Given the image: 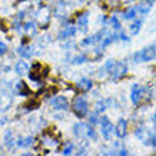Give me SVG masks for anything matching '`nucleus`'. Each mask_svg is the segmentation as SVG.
<instances>
[{
    "label": "nucleus",
    "mask_w": 156,
    "mask_h": 156,
    "mask_svg": "<svg viewBox=\"0 0 156 156\" xmlns=\"http://www.w3.org/2000/svg\"><path fill=\"white\" fill-rule=\"evenodd\" d=\"M126 73H128V64H126V62L116 61L115 62V67L112 68L109 77H111L112 81H118V80H121L123 75H126Z\"/></svg>",
    "instance_id": "423d86ee"
},
{
    "label": "nucleus",
    "mask_w": 156,
    "mask_h": 156,
    "mask_svg": "<svg viewBox=\"0 0 156 156\" xmlns=\"http://www.w3.org/2000/svg\"><path fill=\"white\" fill-rule=\"evenodd\" d=\"M132 60H133V62H149L155 60V44L148 45V47L136 51L132 55Z\"/></svg>",
    "instance_id": "f03ea898"
},
{
    "label": "nucleus",
    "mask_w": 156,
    "mask_h": 156,
    "mask_svg": "<svg viewBox=\"0 0 156 156\" xmlns=\"http://www.w3.org/2000/svg\"><path fill=\"white\" fill-rule=\"evenodd\" d=\"M87 138H90L91 140H97L98 139V133L95 132V129L92 128V125H88V128H87Z\"/></svg>",
    "instance_id": "cd10ccee"
},
{
    "label": "nucleus",
    "mask_w": 156,
    "mask_h": 156,
    "mask_svg": "<svg viewBox=\"0 0 156 156\" xmlns=\"http://www.w3.org/2000/svg\"><path fill=\"white\" fill-rule=\"evenodd\" d=\"M3 140H4V145H6V148H7V149H13V148H14V145H16V138H14L13 131L7 129V131L4 132Z\"/></svg>",
    "instance_id": "a211bd4d"
},
{
    "label": "nucleus",
    "mask_w": 156,
    "mask_h": 156,
    "mask_svg": "<svg viewBox=\"0 0 156 156\" xmlns=\"http://www.w3.org/2000/svg\"><path fill=\"white\" fill-rule=\"evenodd\" d=\"M111 2H112V3H115V4H118V2H119V0H111Z\"/></svg>",
    "instance_id": "f704fd0d"
},
{
    "label": "nucleus",
    "mask_w": 156,
    "mask_h": 156,
    "mask_svg": "<svg viewBox=\"0 0 156 156\" xmlns=\"http://www.w3.org/2000/svg\"><path fill=\"white\" fill-rule=\"evenodd\" d=\"M99 126H101V135H102V138L109 142L112 139V136L115 135V126L112 125L109 118L105 115L99 118Z\"/></svg>",
    "instance_id": "7ed1b4c3"
},
{
    "label": "nucleus",
    "mask_w": 156,
    "mask_h": 156,
    "mask_svg": "<svg viewBox=\"0 0 156 156\" xmlns=\"http://www.w3.org/2000/svg\"><path fill=\"white\" fill-rule=\"evenodd\" d=\"M133 135H135L139 140H142V142H144V140H146L149 136L152 135V132L149 131L146 126H138L135 131H133Z\"/></svg>",
    "instance_id": "4468645a"
},
{
    "label": "nucleus",
    "mask_w": 156,
    "mask_h": 156,
    "mask_svg": "<svg viewBox=\"0 0 156 156\" xmlns=\"http://www.w3.org/2000/svg\"><path fill=\"white\" fill-rule=\"evenodd\" d=\"M88 122H90V125H98V123H99L98 114H97V112L90 114V116H88Z\"/></svg>",
    "instance_id": "7c9ffc66"
},
{
    "label": "nucleus",
    "mask_w": 156,
    "mask_h": 156,
    "mask_svg": "<svg viewBox=\"0 0 156 156\" xmlns=\"http://www.w3.org/2000/svg\"><path fill=\"white\" fill-rule=\"evenodd\" d=\"M34 144V138L33 136H20L16 139L17 148H30Z\"/></svg>",
    "instance_id": "6ab92c4d"
},
{
    "label": "nucleus",
    "mask_w": 156,
    "mask_h": 156,
    "mask_svg": "<svg viewBox=\"0 0 156 156\" xmlns=\"http://www.w3.org/2000/svg\"><path fill=\"white\" fill-rule=\"evenodd\" d=\"M87 60H88V57H87L85 54H80V55H75L74 58H73V64L74 66H81V64H84V62H87Z\"/></svg>",
    "instance_id": "a878e982"
},
{
    "label": "nucleus",
    "mask_w": 156,
    "mask_h": 156,
    "mask_svg": "<svg viewBox=\"0 0 156 156\" xmlns=\"http://www.w3.org/2000/svg\"><path fill=\"white\" fill-rule=\"evenodd\" d=\"M115 60H114V58H109V60H107V61H105V64H104V68H105V71H107L108 73V75L111 74V71H112V68H114V67H115Z\"/></svg>",
    "instance_id": "bb28decb"
},
{
    "label": "nucleus",
    "mask_w": 156,
    "mask_h": 156,
    "mask_svg": "<svg viewBox=\"0 0 156 156\" xmlns=\"http://www.w3.org/2000/svg\"><path fill=\"white\" fill-rule=\"evenodd\" d=\"M138 6H132V7L126 9V10H123L121 13V17H122L123 20H135L136 17H138Z\"/></svg>",
    "instance_id": "2eb2a0df"
},
{
    "label": "nucleus",
    "mask_w": 156,
    "mask_h": 156,
    "mask_svg": "<svg viewBox=\"0 0 156 156\" xmlns=\"http://www.w3.org/2000/svg\"><path fill=\"white\" fill-rule=\"evenodd\" d=\"M14 71H16V74L19 75H26L30 73V66L29 62L24 61V60H19L16 62V66H14Z\"/></svg>",
    "instance_id": "ddd939ff"
},
{
    "label": "nucleus",
    "mask_w": 156,
    "mask_h": 156,
    "mask_svg": "<svg viewBox=\"0 0 156 156\" xmlns=\"http://www.w3.org/2000/svg\"><path fill=\"white\" fill-rule=\"evenodd\" d=\"M87 128H88L87 123L75 122L74 125H73V133L77 136L78 139H84V138H87Z\"/></svg>",
    "instance_id": "f8f14e48"
},
{
    "label": "nucleus",
    "mask_w": 156,
    "mask_h": 156,
    "mask_svg": "<svg viewBox=\"0 0 156 156\" xmlns=\"http://www.w3.org/2000/svg\"><path fill=\"white\" fill-rule=\"evenodd\" d=\"M126 133H128V121L125 118H121L115 126V135L119 139H123L126 136Z\"/></svg>",
    "instance_id": "9b49d317"
},
{
    "label": "nucleus",
    "mask_w": 156,
    "mask_h": 156,
    "mask_svg": "<svg viewBox=\"0 0 156 156\" xmlns=\"http://www.w3.org/2000/svg\"><path fill=\"white\" fill-rule=\"evenodd\" d=\"M109 26H111L114 31H119V30H122V24H121V20H119L116 16H112L109 17Z\"/></svg>",
    "instance_id": "5701e85b"
},
{
    "label": "nucleus",
    "mask_w": 156,
    "mask_h": 156,
    "mask_svg": "<svg viewBox=\"0 0 156 156\" xmlns=\"http://www.w3.org/2000/svg\"><path fill=\"white\" fill-rule=\"evenodd\" d=\"M111 105H112V98H101L95 102L94 109H95V112L99 115V114H104V112L107 111Z\"/></svg>",
    "instance_id": "9d476101"
},
{
    "label": "nucleus",
    "mask_w": 156,
    "mask_h": 156,
    "mask_svg": "<svg viewBox=\"0 0 156 156\" xmlns=\"http://www.w3.org/2000/svg\"><path fill=\"white\" fill-rule=\"evenodd\" d=\"M153 2L155 0H148V2H142L140 4H138V13L142 14V16H146L151 12V9H152Z\"/></svg>",
    "instance_id": "aec40b11"
},
{
    "label": "nucleus",
    "mask_w": 156,
    "mask_h": 156,
    "mask_svg": "<svg viewBox=\"0 0 156 156\" xmlns=\"http://www.w3.org/2000/svg\"><path fill=\"white\" fill-rule=\"evenodd\" d=\"M75 34H77V27L73 24H68V26H64L61 30H60V33H58V40H70V38L75 37Z\"/></svg>",
    "instance_id": "0eeeda50"
},
{
    "label": "nucleus",
    "mask_w": 156,
    "mask_h": 156,
    "mask_svg": "<svg viewBox=\"0 0 156 156\" xmlns=\"http://www.w3.org/2000/svg\"><path fill=\"white\" fill-rule=\"evenodd\" d=\"M92 85H94V82H92V80H90V78H80L77 81V88L78 90L84 91V92H87V91H90L91 88H92Z\"/></svg>",
    "instance_id": "dca6fc26"
},
{
    "label": "nucleus",
    "mask_w": 156,
    "mask_h": 156,
    "mask_svg": "<svg viewBox=\"0 0 156 156\" xmlns=\"http://www.w3.org/2000/svg\"><path fill=\"white\" fill-rule=\"evenodd\" d=\"M153 125H155V129H156V111H155V115H153Z\"/></svg>",
    "instance_id": "72a5a7b5"
},
{
    "label": "nucleus",
    "mask_w": 156,
    "mask_h": 156,
    "mask_svg": "<svg viewBox=\"0 0 156 156\" xmlns=\"http://www.w3.org/2000/svg\"><path fill=\"white\" fill-rule=\"evenodd\" d=\"M41 144H43V146H45V148L55 149L58 146V139L55 136L51 135L50 132H45L44 135L41 136Z\"/></svg>",
    "instance_id": "1a4fd4ad"
},
{
    "label": "nucleus",
    "mask_w": 156,
    "mask_h": 156,
    "mask_svg": "<svg viewBox=\"0 0 156 156\" xmlns=\"http://www.w3.org/2000/svg\"><path fill=\"white\" fill-rule=\"evenodd\" d=\"M17 91H19V94H20V95H24V97L30 94V90L27 88L26 82H23V81H19V82H17Z\"/></svg>",
    "instance_id": "b1692460"
},
{
    "label": "nucleus",
    "mask_w": 156,
    "mask_h": 156,
    "mask_svg": "<svg viewBox=\"0 0 156 156\" xmlns=\"http://www.w3.org/2000/svg\"><path fill=\"white\" fill-rule=\"evenodd\" d=\"M155 60H156V44H155Z\"/></svg>",
    "instance_id": "c9c22d12"
},
{
    "label": "nucleus",
    "mask_w": 156,
    "mask_h": 156,
    "mask_svg": "<svg viewBox=\"0 0 156 156\" xmlns=\"http://www.w3.org/2000/svg\"><path fill=\"white\" fill-rule=\"evenodd\" d=\"M74 114L78 118H85L88 115V111H90V104H88V99L84 97V95H80L74 99V102L71 105Z\"/></svg>",
    "instance_id": "f257e3e1"
},
{
    "label": "nucleus",
    "mask_w": 156,
    "mask_h": 156,
    "mask_svg": "<svg viewBox=\"0 0 156 156\" xmlns=\"http://www.w3.org/2000/svg\"><path fill=\"white\" fill-rule=\"evenodd\" d=\"M155 155H156V151H155Z\"/></svg>",
    "instance_id": "e433bc0d"
},
{
    "label": "nucleus",
    "mask_w": 156,
    "mask_h": 156,
    "mask_svg": "<svg viewBox=\"0 0 156 156\" xmlns=\"http://www.w3.org/2000/svg\"><path fill=\"white\" fill-rule=\"evenodd\" d=\"M9 51V47H7V44L4 43V41H0V57H3L4 54Z\"/></svg>",
    "instance_id": "2f4dec72"
},
{
    "label": "nucleus",
    "mask_w": 156,
    "mask_h": 156,
    "mask_svg": "<svg viewBox=\"0 0 156 156\" xmlns=\"http://www.w3.org/2000/svg\"><path fill=\"white\" fill-rule=\"evenodd\" d=\"M88 23H90V14L87 12L81 13L80 16H77V29L81 33H87L88 30Z\"/></svg>",
    "instance_id": "6e6552de"
},
{
    "label": "nucleus",
    "mask_w": 156,
    "mask_h": 156,
    "mask_svg": "<svg viewBox=\"0 0 156 156\" xmlns=\"http://www.w3.org/2000/svg\"><path fill=\"white\" fill-rule=\"evenodd\" d=\"M144 145L146 146H156V133H152L146 140H144Z\"/></svg>",
    "instance_id": "c756f323"
},
{
    "label": "nucleus",
    "mask_w": 156,
    "mask_h": 156,
    "mask_svg": "<svg viewBox=\"0 0 156 156\" xmlns=\"http://www.w3.org/2000/svg\"><path fill=\"white\" fill-rule=\"evenodd\" d=\"M74 152V144H71V142H67L64 145V148H62V155H71V153Z\"/></svg>",
    "instance_id": "c85d7f7f"
},
{
    "label": "nucleus",
    "mask_w": 156,
    "mask_h": 156,
    "mask_svg": "<svg viewBox=\"0 0 156 156\" xmlns=\"http://www.w3.org/2000/svg\"><path fill=\"white\" fill-rule=\"evenodd\" d=\"M50 107L55 109V111H68L70 108V102L66 97L62 95H57V97H53L50 99Z\"/></svg>",
    "instance_id": "39448f33"
},
{
    "label": "nucleus",
    "mask_w": 156,
    "mask_h": 156,
    "mask_svg": "<svg viewBox=\"0 0 156 156\" xmlns=\"http://www.w3.org/2000/svg\"><path fill=\"white\" fill-rule=\"evenodd\" d=\"M112 43H114V37H112V34H109L108 33L105 37L101 40V50L102 48H107L108 45H111Z\"/></svg>",
    "instance_id": "393cba45"
},
{
    "label": "nucleus",
    "mask_w": 156,
    "mask_h": 156,
    "mask_svg": "<svg viewBox=\"0 0 156 156\" xmlns=\"http://www.w3.org/2000/svg\"><path fill=\"white\" fill-rule=\"evenodd\" d=\"M36 27V23L34 21H27V23H24V30L26 31H30L31 29H34Z\"/></svg>",
    "instance_id": "473e14b6"
},
{
    "label": "nucleus",
    "mask_w": 156,
    "mask_h": 156,
    "mask_svg": "<svg viewBox=\"0 0 156 156\" xmlns=\"http://www.w3.org/2000/svg\"><path fill=\"white\" fill-rule=\"evenodd\" d=\"M145 92H146L145 87L139 85V84H133V85H132V88H131V101L135 107H138V105L144 101Z\"/></svg>",
    "instance_id": "20e7f679"
},
{
    "label": "nucleus",
    "mask_w": 156,
    "mask_h": 156,
    "mask_svg": "<svg viewBox=\"0 0 156 156\" xmlns=\"http://www.w3.org/2000/svg\"><path fill=\"white\" fill-rule=\"evenodd\" d=\"M140 29H142V20H138V19H135V21L129 26V31H131L132 36H138Z\"/></svg>",
    "instance_id": "4be33fe9"
},
{
    "label": "nucleus",
    "mask_w": 156,
    "mask_h": 156,
    "mask_svg": "<svg viewBox=\"0 0 156 156\" xmlns=\"http://www.w3.org/2000/svg\"><path fill=\"white\" fill-rule=\"evenodd\" d=\"M48 12H50V9H48V7H41V9H40V12L37 13V19H38V21H40V24L43 26V27L48 24V20H50V14H48Z\"/></svg>",
    "instance_id": "f3484780"
},
{
    "label": "nucleus",
    "mask_w": 156,
    "mask_h": 156,
    "mask_svg": "<svg viewBox=\"0 0 156 156\" xmlns=\"http://www.w3.org/2000/svg\"><path fill=\"white\" fill-rule=\"evenodd\" d=\"M17 54H19L21 58H31V55H33L31 48H30L29 45H24V44H21L20 47L17 48Z\"/></svg>",
    "instance_id": "412c9836"
}]
</instances>
